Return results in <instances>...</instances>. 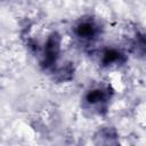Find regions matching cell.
I'll use <instances>...</instances> for the list:
<instances>
[{"label": "cell", "mask_w": 146, "mask_h": 146, "mask_svg": "<svg viewBox=\"0 0 146 146\" xmlns=\"http://www.w3.org/2000/svg\"><path fill=\"white\" fill-rule=\"evenodd\" d=\"M62 50V38L57 32L48 35L40 56V65L42 68L48 70L56 65Z\"/></svg>", "instance_id": "3957f363"}, {"label": "cell", "mask_w": 146, "mask_h": 146, "mask_svg": "<svg viewBox=\"0 0 146 146\" xmlns=\"http://www.w3.org/2000/svg\"><path fill=\"white\" fill-rule=\"evenodd\" d=\"M127 56L125 52L116 47H107L105 48L99 56V63L103 67H114L121 66L125 63Z\"/></svg>", "instance_id": "277c9868"}, {"label": "cell", "mask_w": 146, "mask_h": 146, "mask_svg": "<svg viewBox=\"0 0 146 146\" xmlns=\"http://www.w3.org/2000/svg\"><path fill=\"white\" fill-rule=\"evenodd\" d=\"M113 90L110 86L100 84L89 89L83 96V106L96 114H104L107 112Z\"/></svg>", "instance_id": "6da1fadb"}, {"label": "cell", "mask_w": 146, "mask_h": 146, "mask_svg": "<svg viewBox=\"0 0 146 146\" xmlns=\"http://www.w3.org/2000/svg\"><path fill=\"white\" fill-rule=\"evenodd\" d=\"M102 25L94 17H82L73 26L75 39L83 46L94 44L102 34Z\"/></svg>", "instance_id": "7a4b0ae2"}]
</instances>
